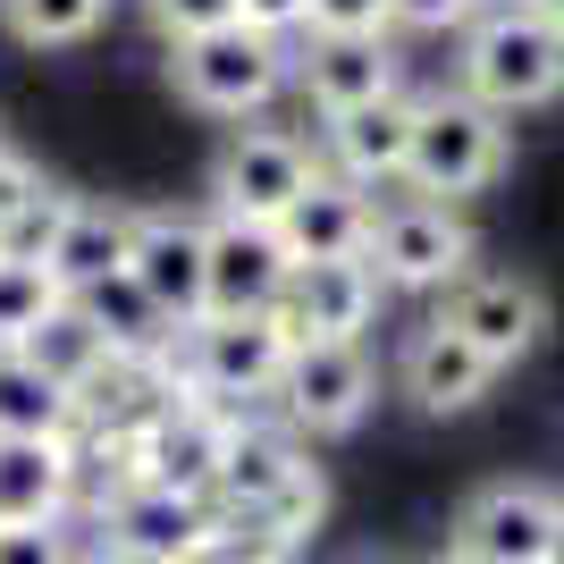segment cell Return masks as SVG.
<instances>
[{
	"label": "cell",
	"mask_w": 564,
	"mask_h": 564,
	"mask_svg": "<svg viewBox=\"0 0 564 564\" xmlns=\"http://www.w3.org/2000/svg\"><path fill=\"white\" fill-rule=\"evenodd\" d=\"M0 438H76V397L25 354H0Z\"/></svg>",
	"instance_id": "obj_23"
},
{
	"label": "cell",
	"mask_w": 564,
	"mask_h": 564,
	"mask_svg": "<svg viewBox=\"0 0 564 564\" xmlns=\"http://www.w3.org/2000/svg\"><path fill=\"white\" fill-rule=\"evenodd\" d=\"M388 295H447L464 279L471 261H480V236L455 203H430V194H388L371 219V253Z\"/></svg>",
	"instance_id": "obj_3"
},
{
	"label": "cell",
	"mask_w": 564,
	"mask_h": 564,
	"mask_svg": "<svg viewBox=\"0 0 564 564\" xmlns=\"http://www.w3.org/2000/svg\"><path fill=\"white\" fill-rule=\"evenodd\" d=\"M531 9H540V18L556 25V34H564V0H531Z\"/></svg>",
	"instance_id": "obj_38"
},
{
	"label": "cell",
	"mask_w": 564,
	"mask_h": 564,
	"mask_svg": "<svg viewBox=\"0 0 564 564\" xmlns=\"http://www.w3.org/2000/svg\"><path fill=\"white\" fill-rule=\"evenodd\" d=\"M59 304H68V286L51 279L43 261H0V354H18Z\"/></svg>",
	"instance_id": "obj_27"
},
{
	"label": "cell",
	"mask_w": 564,
	"mask_h": 564,
	"mask_svg": "<svg viewBox=\"0 0 564 564\" xmlns=\"http://www.w3.org/2000/svg\"><path fill=\"white\" fill-rule=\"evenodd\" d=\"M68 304L94 321V337L110 346V362H135V371L169 362V346L186 337V329H177V321H169V312L152 304L135 279H127V270H118V279H101V286H85V295H68Z\"/></svg>",
	"instance_id": "obj_20"
},
{
	"label": "cell",
	"mask_w": 564,
	"mask_h": 564,
	"mask_svg": "<svg viewBox=\"0 0 564 564\" xmlns=\"http://www.w3.org/2000/svg\"><path fill=\"white\" fill-rule=\"evenodd\" d=\"M279 371H286V329L270 312H253V321H194L169 346V379L186 397L228 404V413H245L253 397H279Z\"/></svg>",
	"instance_id": "obj_5"
},
{
	"label": "cell",
	"mask_w": 564,
	"mask_h": 564,
	"mask_svg": "<svg viewBox=\"0 0 564 564\" xmlns=\"http://www.w3.org/2000/svg\"><path fill=\"white\" fill-rule=\"evenodd\" d=\"M101 540L127 547V556H152V564H186L194 547L219 531V506L212 497H177V489H152V480H118L101 489Z\"/></svg>",
	"instance_id": "obj_14"
},
{
	"label": "cell",
	"mask_w": 564,
	"mask_h": 564,
	"mask_svg": "<svg viewBox=\"0 0 564 564\" xmlns=\"http://www.w3.org/2000/svg\"><path fill=\"white\" fill-rule=\"evenodd\" d=\"M379 404V362L371 346H286L279 371V422L295 438H346Z\"/></svg>",
	"instance_id": "obj_10"
},
{
	"label": "cell",
	"mask_w": 564,
	"mask_h": 564,
	"mask_svg": "<svg viewBox=\"0 0 564 564\" xmlns=\"http://www.w3.org/2000/svg\"><path fill=\"white\" fill-rule=\"evenodd\" d=\"M286 270H295V261H286L279 228L212 219V279H203V321H253V312H279Z\"/></svg>",
	"instance_id": "obj_16"
},
{
	"label": "cell",
	"mask_w": 564,
	"mask_h": 564,
	"mask_svg": "<svg viewBox=\"0 0 564 564\" xmlns=\"http://www.w3.org/2000/svg\"><path fill=\"white\" fill-rule=\"evenodd\" d=\"M564 531V497L547 480H489L464 497V514L447 531L455 564H547Z\"/></svg>",
	"instance_id": "obj_9"
},
{
	"label": "cell",
	"mask_w": 564,
	"mask_h": 564,
	"mask_svg": "<svg viewBox=\"0 0 564 564\" xmlns=\"http://www.w3.org/2000/svg\"><path fill=\"white\" fill-rule=\"evenodd\" d=\"M514 161V118L480 110L471 94L438 85L422 94V118H413V161H404V194H430V203H455L464 212L471 194H489Z\"/></svg>",
	"instance_id": "obj_2"
},
{
	"label": "cell",
	"mask_w": 564,
	"mask_h": 564,
	"mask_svg": "<svg viewBox=\"0 0 564 564\" xmlns=\"http://www.w3.org/2000/svg\"><path fill=\"white\" fill-rule=\"evenodd\" d=\"M388 0H304V34H388Z\"/></svg>",
	"instance_id": "obj_31"
},
{
	"label": "cell",
	"mask_w": 564,
	"mask_h": 564,
	"mask_svg": "<svg viewBox=\"0 0 564 564\" xmlns=\"http://www.w3.org/2000/svg\"><path fill=\"white\" fill-rule=\"evenodd\" d=\"M295 464H304V438H295L286 422H253V413H236V430H228V464H219V489H212L219 522L253 514V506L279 489Z\"/></svg>",
	"instance_id": "obj_22"
},
{
	"label": "cell",
	"mask_w": 564,
	"mask_h": 564,
	"mask_svg": "<svg viewBox=\"0 0 564 564\" xmlns=\"http://www.w3.org/2000/svg\"><path fill=\"white\" fill-rule=\"evenodd\" d=\"M228 430H236L228 404L177 388V397L143 422V438L127 447V471H118V480H152V489H177V497H212L219 464H228ZM118 480H110V489H118Z\"/></svg>",
	"instance_id": "obj_7"
},
{
	"label": "cell",
	"mask_w": 564,
	"mask_h": 564,
	"mask_svg": "<svg viewBox=\"0 0 564 564\" xmlns=\"http://www.w3.org/2000/svg\"><path fill=\"white\" fill-rule=\"evenodd\" d=\"M43 186H51L43 169L25 161L18 143H0V219H18V212H25V203H34V194H43Z\"/></svg>",
	"instance_id": "obj_34"
},
{
	"label": "cell",
	"mask_w": 564,
	"mask_h": 564,
	"mask_svg": "<svg viewBox=\"0 0 564 564\" xmlns=\"http://www.w3.org/2000/svg\"><path fill=\"white\" fill-rule=\"evenodd\" d=\"M76 564H152V556H127V547H110V540H94V547H76Z\"/></svg>",
	"instance_id": "obj_36"
},
{
	"label": "cell",
	"mask_w": 564,
	"mask_h": 564,
	"mask_svg": "<svg viewBox=\"0 0 564 564\" xmlns=\"http://www.w3.org/2000/svg\"><path fill=\"white\" fill-rule=\"evenodd\" d=\"M76 194L43 186L34 203H25L18 219H0V261H51V245H59V219H68Z\"/></svg>",
	"instance_id": "obj_28"
},
{
	"label": "cell",
	"mask_w": 564,
	"mask_h": 564,
	"mask_svg": "<svg viewBox=\"0 0 564 564\" xmlns=\"http://www.w3.org/2000/svg\"><path fill=\"white\" fill-rule=\"evenodd\" d=\"M0 143H9V135H0Z\"/></svg>",
	"instance_id": "obj_40"
},
{
	"label": "cell",
	"mask_w": 564,
	"mask_h": 564,
	"mask_svg": "<svg viewBox=\"0 0 564 564\" xmlns=\"http://www.w3.org/2000/svg\"><path fill=\"white\" fill-rule=\"evenodd\" d=\"M186 564H286V556H279L270 540H253V531H236V522H219V531H212L203 547H194Z\"/></svg>",
	"instance_id": "obj_33"
},
{
	"label": "cell",
	"mask_w": 564,
	"mask_h": 564,
	"mask_svg": "<svg viewBox=\"0 0 564 564\" xmlns=\"http://www.w3.org/2000/svg\"><path fill=\"white\" fill-rule=\"evenodd\" d=\"M76 480V438H0V522H68Z\"/></svg>",
	"instance_id": "obj_19"
},
{
	"label": "cell",
	"mask_w": 564,
	"mask_h": 564,
	"mask_svg": "<svg viewBox=\"0 0 564 564\" xmlns=\"http://www.w3.org/2000/svg\"><path fill=\"white\" fill-rule=\"evenodd\" d=\"M143 18L161 25V43H194V34L236 25V0H143Z\"/></svg>",
	"instance_id": "obj_30"
},
{
	"label": "cell",
	"mask_w": 564,
	"mask_h": 564,
	"mask_svg": "<svg viewBox=\"0 0 564 564\" xmlns=\"http://www.w3.org/2000/svg\"><path fill=\"white\" fill-rule=\"evenodd\" d=\"M236 25H253L270 43H295L304 34V0H236Z\"/></svg>",
	"instance_id": "obj_35"
},
{
	"label": "cell",
	"mask_w": 564,
	"mask_h": 564,
	"mask_svg": "<svg viewBox=\"0 0 564 564\" xmlns=\"http://www.w3.org/2000/svg\"><path fill=\"white\" fill-rule=\"evenodd\" d=\"M286 85L321 118H337V110L404 94V59H397L388 34H295L286 43Z\"/></svg>",
	"instance_id": "obj_11"
},
{
	"label": "cell",
	"mask_w": 564,
	"mask_h": 564,
	"mask_svg": "<svg viewBox=\"0 0 564 564\" xmlns=\"http://www.w3.org/2000/svg\"><path fill=\"white\" fill-rule=\"evenodd\" d=\"M379 295L388 286L371 261H295L270 321L286 329V346H362V329L379 321Z\"/></svg>",
	"instance_id": "obj_12"
},
{
	"label": "cell",
	"mask_w": 564,
	"mask_h": 564,
	"mask_svg": "<svg viewBox=\"0 0 564 564\" xmlns=\"http://www.w3.org/2000/svg\"><path fill=\"white\" fill-rule=\"evenodd\" d=\"M547 564H564V531H556V547H547Z\"/></svg>",
	"instance_id": "obj_39"
},
{
	"label": "cell",
	"mask_w": 564,
	"mask_h": 564,
	"mask_svg": "<svg viewBox=\"0 0 564 564\" xmlns=\"http://www.w3.org/2000/svg\"><path fill=\"white\" fill-rule=\"evenodd\" d=\"M312 177H321V152H312L295 127H236V135L219 143V161H212V219L279 228Z\"/></svg>",
	"instance_id": "obj_6"
},
{
	"label": "cell",
	"mask_w": 564,
	"mask_h": 564,
	"mask_svg": "<svg viewBox=\"0 0 564 564\" xmlns=\"http://www.w3.org/2000/svg\"><path fill=\"white\" fill-rule=\"evenodd\" d=\"M480 9H489V0H388V18L413 25V34H464Z\"/></svg>",
	"instance_id": "obj_32"
},
{
	"label": "cell",
	"mask_w": 564,
	"mask_h": 564,
	"mask_svg": "<svg viewBox=\"0 0 564 564\" xmlns=\"http://www.w3.org/2000/svg\"><path fill=\"white\" fill-rule=\"evenodd\" d=\"M18 354H25V362H34L43 379H59L68 397H85V388H94V379L110 371V346L94 337V321H85L76 304H59V312H51V321H43L34 337H25Z\"/></svg>",
	"instance_id": "obj_25"
},
{
	"label": "cell",
	"mask_w": 564,
	"mask_h": 564,
	"mask_svg": "<svg viewBox=\"0 0 564 564\" xmlns=\"http://www.w3.org/2000/svg\"><path fill=\"white\" fill-rule=\"evenodd\" d=\"M430 321H447L464 346H480L497 362V371H514L522 354L547 337V286L531 279V270H480L471 261L464 279L438 295V312Z\"/></svg>",
	"instance_id": "obj_8"
},
{
	"label": "cell",
	"mask_w": 564,
	"mask_h": 564,
	"mask_svg": "<svg viewBox=\"0 0 564 564\" xmlns=\"http://www.w3.org/2000/svg\"><path fill=\"white\" fill-rule=\"evenodd\" d=\"M127 279H135L177 329H194V321H203V279H212V212H135Z\"/></svg>",
	"instance_id": "obj_13"
},
{
	"label": "cell",
	"mask_w": 564,
	"mask_h": 564,
	"mask_svg": "<svg viewBox=\"0 0 564 564\" xmlns=\"http://www.w3.org/2000/svg\"><path fill=\"white\" fill-rule=\"evenodd\" d=\"M169 85L177 101L203 118H261L286 94V43L253 34V25H219V34H194V43H169Z\"/></svg>",
	"instance_id": "obj_4"
},
{
	"label": "cell",
	"mask_w": 564,
	"mask_h": 564,
	"mask_svg": "<svg viewBox=\"0 0 564 564\" xmlns=\"http://www.w3.org/2000/svg\"><path fill=\"white\" fill-rule=\"evenodd\" d=\"M413 118H422V94H388L362 101V110L321 118V169L354 177V186H404V161H413Z\"/></svg>",
	"instance_id": "obj_15"
},
{
	"label": "cell",
	"mask_w": 564,
	"mask_h": 564,
	"mask_svg": "<svg viewBox=\"0 0 564 564\" xmlns=\"http://www.w3.org/2000/svg\"><path fill=\"white\" fill-rule=\"evenodd\" d=\"M127 245H135V212H127V203H94V194H76L43 270L68 286V295H85V286H101V279L127 270Z\"/></svg>",
	"instance_id": "obj_21"
},
{
	"label": "cell",
	"mask_w": 564,
	"mask_h": 564,
	"mask_svg": "<svg viewBox=\"0 0 564 564\" xmlns=\"http://www.w3.org/2000/svg\"><path fill=\"white\" fill-rule=\"evenodd\" d=\"M0 564H76L68 522H0Z\"/></svg>",
	"instance_id": "obj_29"
},
{
	"label": "cell",
	"mask_w": 564,
	"mask_h": 564,
	"mask_svg": "<svg viewBox=\"0 0 564 564\" xmlns=\"http://www.w3.org/2000/svg\"><path fill=\"white\" fill-rule=\"evenodd\" d=\"M371 219H379V194L321 169L295 194V212L279 219V245H286V261H362L371 253Z\"/></svg>",
	"instance_id": "obj_18"
},
{
	"label": "cell",
	"mask_w": 564,
	"mask_h": 564,
	"mask_svg": "<svg viewBox=\"0 0 564 564\" xmlns=\"http://www.w3.org/2000/svg\"><path fill=\"white\" fill-rule=\"evenodd\" d=\"M455 94H471L497 118L547 110L564 94V34L531 0H489L464 25V43H455Z\"/></svg>",
	"instance_id": "obj_1"
},
{
	"label": "cell",
	"mask_w": 564,
	"mask_h": 564,
	"mask_svg": "<svg viewBox=\"0 0 564 564\" xmlns=\"http://www.w3.org/2000/svg\"><path fill=\"white\" fill-rule=\"evenodd\" d=\"M0 25L25 51H68V43H94L110 25V0H0Z\"/></svg>",
	"instance_id": "obj_26"
},
{
	"label": "cell",
	"mask_w": 564,
	"mask_h": 564,
	"mask_svg": "<svg viewBox=\"0 0 564 564\" xmlns=\"http://www.w3.org/2000/svg\"><path fill=\"white\" fill-rule=\"evenodd\" d=\"M346 564H422V556H397V547H362V556H346Z\"/></svg>",
	"instance_id": "obj_37"
},
{
	"label": "cell",
	"mask_w": 564,
	"mask_h": 564,
	"mask_svg": "<svg viewBox=\"0 0 564 564\" xmlns=\"http://www.w3.org/2000/svg\"><path fill=\"white\" fill-rule=\"evenodd\" d=\"M397 388L413 397V413L447 422V413H471V404L497 388V362L480 346H464L447 321H422V329L404 337V354H397Z\"/></svg>",
	"instance_id": "obj_17"
},
{
	"label": "cell",
	"mask_w": 564,
	"mask_h": 564,
	"mask_svg": "<svg viewBox=\"0 0 564 564\" xmlns=\"http://www.w3.org/2000/svg\"><path fill=\"white\" fill-rule=\"evenodd\" d=\"M321 514H329V480H321V464L304 455V464L286 471L279 489L253 506V514H236V531H253V540H270L279 556H295V547L321 531Z\"/></svg>",
	"instance_id": "obj_24"
}]
</instances>
